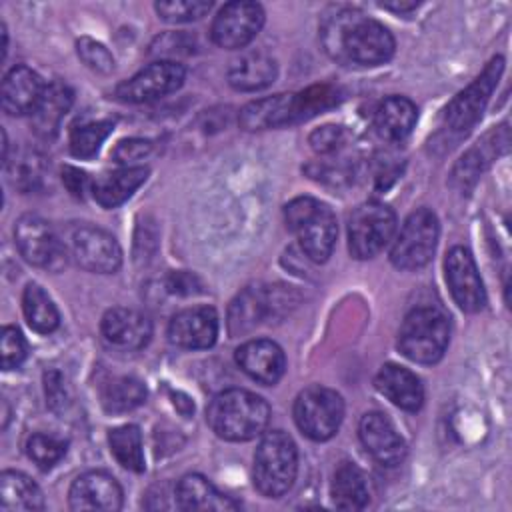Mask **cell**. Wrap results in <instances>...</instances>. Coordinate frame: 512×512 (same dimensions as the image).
Returning a JSON list of instances; mask_svg holds the SVG:
<instances>
[{"instance_id": "cell-36", "label": "cell", "mask_w": 512, "mask_h": 512, "mask_svg": "<svg viewBox=\"0 0 512 512\" xmlns=\"http://www.w3.org/2000/svg\"><path fill=\"white\" fill-rule=\"evenodd\" d=\"M110 132H112V122L108 120L78 126L70 134V152L76 158H92L100 150L102 142L108 138Z\"/></svg>"}, {"instance_id": "cell-13", "label": "cell", "mask_w": 512, "mask_h": 512, "mask_svg": "<svg viewBox=\"0 0 512 512\" xmlns=\"http://www.w3.org/2000/svg\"><path fill=\"white\" fill-rule=\"evenodd\" d=\"M264 24V10L258 2H228L216 14L210 36L220 48L238 50L248 46Z\"/></svg>"}, {"instance_id": "cell-45", "label": "cell", "mask_w": 512, "mask_h": 512, "mask_svg": "<svg viewBox=\"0 0 512 512\" xmlns=\"http://www.w3.org/2000/svg\"><path fill=\"white\" fill-rule=\"evenodd\" d=\"M62 182L74 198H84V192H86V186H88L86 172H82L80 168H74V166H64L62 168Z\"/></svg>"}, {"instance_id": "cell-22", "label": "cell", "mask_w": 512, "mask_h": 512, "mask_svg": "<svg viewBox=\"0 0 512 512\" xmlns=\"http://www.w3.org/2000/svg\"><path fill=\"white\" fill-rule=\"evenodd\" d=\"M42 78L28 66H14L2 80L0 102L10 116L32 114L44 94Z\"/></svg>"}, {"instance_id": "cell-19", "label": "cell", "mask_w": 512, "mask_h": 512, "mask_svg": "<svg viewBox=\"0 0 512 512\" xmlns=\"http://www.w3.org/2000/svg\"><path fill=\"white\" fill-rule=\"evenodd\" d=\"M218 336V314L212 306H192L176 312L168 324L172 344L188 350L210 348Z\"/></svg>"}, {"instance_id": "cell-29", "label": "cell", "mask_w": 512, "mask_h": 512, "mask_svg": "<svg viewBox=\"0 0 512 512\" xmlns=\"http://www.w3.org/2000/svg\"><path fill=\"white\" fill-rule=\"evenodd\" d=\"M330 496L340 510H362L370 500L364 472L354 462H340L332 476Z\"/></svg>"}, {"instance_id": "cell-2", "label": "cell", "mask_w": 512, "mask_h": 512, "mask_svg": "<svg viewBox=\"0 0 512 512\" xmlns=\"http://www.w3.org/2000/svg\"><path fill=\"white\" fill-rule=\"evenodd\" d=\"M270 420L268 402L242 388L216 394L206 408V422L212 432L228 442H246L260 436Z\"/></svg>"}, {"instance_id": "cell-24", "label": "cell", "mask_w": 512, "mask_h": 512, "mask_svg": "<svg viewBox=\"0 0 512 512\" xmlns=\"http://www.w3.org/2000/svg\"><path fill=\"white\" fill-rule=\"evenodd\" d=\"M176 506L182 510H238L240 502L222 494L202 474H186L174 490Z\"/></svg>"}, {"instance_id": "cell-5", "label": "cell", "mask_w": 512, "mask_h": 512, "mask_svg": "<svg viewBox=\"0 0 512 512\" xmlns=\"http://www.w3.org/2000/svg\"><path fill=\"white\" fill-rule=\"evenodd\" d=\"M450 342V320L434 306H418L410 310L400 326L398 348L418 364L438 362Z\"/></svg>"}, {"instance_id": "cell-33", "label": "cell", "mask_w": 512, "mask_h": 512, "mask_svg": "<svg viewBox=\"0 0 512 512\" xmlns=\"http://www.w3.org/2000/svg\"><path fill=\"white\" fill-rule=\"evenodd\" d=\"M108 444L120 466L132 472H144V450H142V434L134 424H124L112 428L108 432Z\"/></svg>"}, {"instance_id": "cell-11", "label": "cell", "mask_w": 512, "mask_h": 512, "mask_svg": "<svg viewBox=\"0 0 512 512\" xmlns=\"http://www.w3.org/2000/svg\"><path fill=\"white\" fill-rule=\"evenodd\" d=\"M14 240L20 256L28 264L52 272L66 266V250L44 218L36 214L20 216L14 226Z\"/></svg>"}, {"instance_id": "cell-37", "label": "cell", "mask_w": 512, "mask_h": 512, "mask_svg": "<svg viewBox=\"0 0 512 512\" xmlns=\"http://www.w3.org/2000/svg\"><path fill=\"white\" fill-rule=\"evenodd\" d=\"M26 452L30 456V460L42 468V470H50L54 464H58L64 454H66V442L54 434H46V432H36L28 438L26 442Z\"/></svg>"}, {"instance_id": "cell-35", "label": "cell", "mask_w": 512, "mask_h": 512, "mask_svg": "<svg viewBox=\"0 0 512 512\" xmlns=\"http://www.w3.org/2000/svg\"><path fill=\"white\" fill-rule=\"evenodd\" d=\"M500 132V130H498ZM498 132H496V140H492L490 144H486V142H478V146L476 148H472V150H468L466 154H462V158L458 160V164L454 166V170H452V184L458 188V190H462V192H468L474 184H476V180H478V176H480V172L486 168V164L490 162L488 158L492 156V154H496L498 150Z\"/></svg>"}, {"instance_id": "cell-23", "label": "cell", "mask_w": 512, "mask_h": 512, "mask_svg": "<svg viewBox=\"0 0 512 512\" xmlns=\"http://www.w3.org/2000/svg\"><path fill=\"white\" fill-rule=\"evenodd\" d=\"M374 386L380 394H384L392 404H396L402 410L408 412H416L420 410L422 402H424V388L420 378L410 372L404 366L398 364H384L376 378H374Z\"/></svg>"}, {"instance_id": "cell-1", "label": "cell", "mask_w": 512, "mask_h": 512, "mask_svg": "<svg viewBox=\"0 0 512 512\" xmlns=\"http://www.w3.org/2000/svg\"><path fill=\"white\" fill-rule=\"evenodd\" d=\"M326 52L344 64L378 66L392 58L394 36L390 30L354 8H334L320 26Z\"/></svg>"}, {"instance_id": "cell-41", "label": "cell", "mask_w": 512, "mask_h": 512, "mask_svg": "<svg viewBox=\"0 0 512 512\" xmlns=\"http://www.w3.org/2000/svg\"><path fill=\"white\" fill-rule=\"evenodd\" d=\"M310 146L314 152L318 154H334L338 148L344 146L346 142V132L342 126L336 124H326L316 128L310 138H308Z\"/></svg>"}, {"instance_id": "cell-20", "label": "cell", "mask_w": 512, "mask_h": 512, "mask_svg": "<svg viewBox=\"0 0 512 512\" xmlns=\"http://www.w3.org/2000/svg\"><path fill=\"white\" fill-rule=\"evenodd\" d=\"M102 336L118 350H140L152 336L150 318L134 308L116 306L102 316Z\"/></svg>"}, {"instance_id": "cell-39", "label": "cell", "mask_w": 512, "mask_h": 512, "mask_svg": "<svg viewBox=\"0 0 512 512\" xmlns=\"http://www.w3.org/2000/svg\"><path fill=\"white\" fill-rule=\"evenodd\" d=\"M76 52L80 56V60L92 68L94 72H100V74H108L114 70V58L112 54L108 52V48L88 36H82L78 42H76Z\"/></svg>"}, {"instance_id": "cell-30", "label": "cell", "mask_w": 512, "mask_h": 512, "mask_svg": "<svg viewBox=\"0 0 512 512\" xmlns=\"http://www.w3.org/2000/svg\"><path fill=\"white\" fill-rule=\"evenodd\" d=\"M0 508L14 510H42L44 496L38 484L18 470H4L0 474Z\"/></svg>"}, {"instance_id": "cell-34", "label": "cell", "mask_w": 512, "mask_h": 512, "mask_svg": "<svg viewBox=\"0 0 512 512\" xmlns=\"http://www.w3.org/2000/svg\"><path fill=\"white\" fill-rule=\"evenodd\" d=\"M4 164L10 182L22 192L36 190L46 174L44 156L36 150H22L16 154L14 160H6Z\"/></svg>"}, {"instance_id": "cell-38", "label": "cell", "mask_w": 512, "mask_h": 512, "mask_svg": "<svg viewBox=\"0 0 512 512\" xmlns=\"http://www.w3.org/2000/svg\"><path fill=\"white\" fill-rule=\"evenodd\" d=\"M158 18L164 22L172 24H182V22H192L202 18L210 8L212 2L206 0H166V2H156L154 4Z\"/></svg>"}, {"instance_id": "cell-27", "label": "cell", "mask_w": 512, "mask_h": 512, "mask_svg": "<svg viewBox=\"0 0 512 512\" xmlns=\"http://www.w3.org/2000/svg\"><path fill=\"white\" fill-rule=\"evenodd\" d=\"M74 94L64 82H52L44 88L38 106L32 112V128L40 138L56 136L64 116L72 106Z\"/></svg>"}, {"instance_id": "cell-46", "label": "cell", "mask_w": 512, "mask_h": 512, "mask_svg": "<svg viewBox=\"0 0 512 512\" xmlns=\"http://www.w3.org/2000/svg\"><path fill=\"white\" fill-rule=\"evenodd\" d=\"M380 8H386V10H392V12H410V10H416L418 8V2H380Z\"/></svg>"}, {"instance_id": "cell-17", "label": "cell", "mask_w": 512, "mask_h": 512, "mask_svg": "<svg viewBox=\"0 0 512 512\" xmlns=\"http://www.w3.org/2000/svg\"><path fill=\"white\" fill-rule=\"evenodd\" d=\"M358 436L366 452L382 466H396L406 456V442L382 412H366L358 422Z\"/></svg>"}, {"instance_id": "cell-12", "label": "cell", "mask_w": 512, "mask_h": 512, "mask_svg": "<svg viewBox=\"0 0 512 512\" xmlns=\"http://www.w3.org/2000/svg\"><path fill=\"white\" fill-rule=\"evenodd\" d=\"M308 118H312V114L302 90L296 94L294 92L274 94V96L248 102L238 114V124L240 128L254 132V130L280 128V126L294 124Z\"/></svg>"}, {"instance_id": "cell-16", "label": "cell", "mask_w": 512, "mask_h": 512, "mask_svg": "<svg viewBox=\"0 0 512 512\" xmlns=\"http://www.w3.org/2000/svg\"><path fill=\"white\" fill-rule=\"evenodd\" d=\"M444 272H446L450 294L464 312H478L484 308L486 290L468 248L454 246L446 254Z\"/></svg>"}, {"instance_id": "cell-3", "label": "cell", "mask_w": 512, "mask_h": 512, "mask_svg": "<svg viewBox=\"0 0 512 512\" xmlns=\"http://www.w3.org/2000/svg\"><path fill=\"white\" fill-rule=\"evenodd\" d=\"M288 230L312 262H326L336 244V216L332 208L312 196H298L284 206Z\"/></svg>"}, {"instance_id": "cell-18", "label": "cell", "mask_w": 512, "mask_h": 512, "mask_svg": "<svg viewBox=\"0 0 512 512\" xmlns=\"http://www.w3.org/2000/svg\"><path fill=\"white\" fill-rule=\"evenodd\" d=\"M68 504L72 510L116 512L122 508V488L112 474L88 470L72 482Z\"/></svg>"}, {"instance_id": "cell-40", "label": "cell", "mask_w": 512, "mask_h": 512, "mask_svg": "<svg viewBox=\"0 0 512 512\" xmlns=\"http://www.w3.org/2000/svg\"><path fill=\"white\" fill-rule=\"evenodd\" d=\"M26 358V340L14 326H4L0 334V362L4 370L18 368Z\"/></svg>"}, {"instance_id": "cell-26", "label": "cell", "mask_w": 512, "mask_h": 512, "mask_svg": "<svg viewBox=\"0 0 512 512\" xmlns=\"http://www.w3.org/2000/svg\"><path fill=\"white\" fill-rule=\"evenodd\" d=\"M148 178L144 166H124L114 172L100 174L92 182V196L104 208H116L126 202Z\"/></svg>"}, {"instance_id": "cell-43", "label": "cell", "mask_w": 512, "mask_h": 512, "mask_svg": "<svg viewBox=\"0 0 512 512\" xmlns=\"http://www.w3.org/2000/svg\"><path fill=\"white\" fill-rule=\"evenodd\" d=\"M166 288L170 294H178V296H192L202 292V282L198 280V276H194L192 272H172L166 278Z\"/></svg>"}, {"instance_id": "cell-4", "label": "cell", "mask_w": 512, "mask_h": 512, "mask_svg": "<svg viewBox=\"0 0 512 512\" xmlns=\"http://www.w3.org/2000/svg\"><path fill=\"white\" fill-rule=\"evenodd\" d=\"M298 472V450L294 440L282 430L264 432L254 452L252 480L256 490L266 498L286 494Z\"/></svg>"}, {"instance_id": "cell-42", "label": "cell", "mask_w": 512, "mask_h": 512, "mask_svg": "<svg viewBox=\"0 0 512 512\" xmlns=\"http://www.w3.org/2000/svg\"><path fill=\"white\" fill-rule=\"evenodd\" d=\"M152 150V144L150 140H144V138H126V140H120L114 150H112V158L114 162L118 164H124V166H132L134 162L142 160L144 156H148Z\"/></svg>"}, {"instance_id": "cell-7", "label": "cell", "mask_w": 512, "mask_h": 512, "mask_svg": "<svg viewBox=\"0 0 512 512\" xmlns=\"http://www.w3.org/2000/svg\"><path fill=\"white\" fill-rule=\"evenodd\" d=\"M292 290L284 286H250L244 288L228 308V334L244 336L270 318L282 316L290 306Z\"/></svg>"}, {"instance_id": "cell-10", "label": "cell", "mask_w": 512, "mask_h": 512, "mask_svg": "<svg viewBox=\"0 0 512 512\" xmlns=\"http://www.w3.org/2000/svg\"><path fill=\"white\" fill-rule=\"evenodd\" d=\"M504 70V58L494 56L480 76L472 80L462 92H458L444 108V122L454 132L470 130L482 116L500 76Z\"/></svg>"}, {"instance_id": "cell-25", "label": "cell", "mask_w": 512, "mask_h": 512, "mask_svg": "<svg viewBox=\"0 0 512 512\" xmlns=\"http://www.w3.org/2000/svg\"><path fill=\"white\" fill-rule=\"evenodd\" d=\"M278 74L276 60L262 52L250 50L240 54L228 68V82L242 92H254L270 86Z\"/></svg>"}, {"instance_id": "cell-44", "label": "cell", "mask_w": 512, "mask_h": 512, "mask_svg": "<svg viewBox=\"0 0 512 512\" xmlns=\"http://www.w3.org/2000/svg\"><path fill=\"white\" fill-rule=\"evenodd\" d=\"M44 388H46V398L52 410H58L60 406L66 404V386H64V378L60 372L50 370L44 374Z\"/></svg>"}, {"instance_id": "cell-6", "label": "cell", "mask_w": 512, "mask_h": 512, "mask_svg": "<svg viewBox=\"0 0 512 512\" xmlns=\"http://www.w3.org/2000/svg\"><path fill=\"white\" fill-rule=\"evenodd\" d=\"M292 412L298 430L306 438L324 442L332 438L342 424L344 400L336 390L312 384L296 396Z\"/></svg>"}, {"instance_id": "cell-9", "label": "cell", "mask_w": 512, "mask_h": 512, "mask_svg": "<svg viewBox=\"0 0 512 512\" xmlns=\"http://www.w3.org/2000/svg\"><path fill=\"white\" fill-rule=\"evenodd\" d=\"M396 214L382 202L360 204L348 220V250L356 260L374 258L392 240Z\"/></svg>"}, {"instance_id": "cell-15", "label": "cell", "mask_w": 512, "mask_h": 512, "mask_svg": "<svg viewBox=\"0 0 512 512\" xmlns=\"http://www.w3.org/2000/svg\"><path fill=\"white\" fill-rule=\"evenodd\" d=\"M70 250L76 262L88 272L112 274L122 264V250L116 238L98 226H78L72 232Z\"/></svg>"}, {"instance_id": "cell-14", "label": "cell", "mask_w": 512, "mask_h": 512, "mask_svg": "<svg viewBox=\"0 0 512 512\" xmlns=\"http://www.w3.org/2000/svg\"><path fill=\"white\" fill-rule=\"evenodd\" d=\"M186 70L174 60H158L118 84L116 98L128 104H142L162 98L184 84Z\"/></svg>"}, {"instance_id": "cell-8", "label": "cell", "mask_w": 512, "mask_h": 512, "mask_svg": "<svg viewBox=\"0 0 512 512\" xmlns=\"http://www.w3.org/2000/svg\"><path fill=\"white\" fill-rule=\"evenodd\" d=\"M438 234H440V224L436 214L428 208H418L404 220L392 244L390 262L398 270L424 268L434 256Z\"/></svg>"}, {"instance_id": "cell-28", "label": "cell", "mask_w": 512, "mask_h": 512, "mask_svg": "<svg viewBox=\"0 0 512 512\" xmlns=\"http://www.w3.org/2000/svg\"><path fill=\"white\" fill-rule=\"evenodd\" d=\"M418 118V110L412 100L404 96H388L384 98L374 114L376 132L388 142L404 140Z\"/></svg>"}, {"instance_id": "cell-21", "label": "cell", "mask_w": 512, "mask_h": 512, "mask_svg": "<svg viewBox=\"0 0 512 512\" xmlns=\"http://www.w3.org/2000/svg\"><path fill=\"white\" fill-rule=\"evenodd\" d=\"M238 366L260 384H276L286 370V356L282 348L266 338H256L236 348Z\"/></svg>"}, {"instance_id": "cell-32", "label": "cell", "mask_w": 512, "mask_h": 512, "mask_svg": "<svg viewBox=\"0 0 512 512\" xmlns=\"http://www.w3.org/2000/svg\"><path fill=\"white\" fill-rule=\"evenodd\" d=\"M100 398L106 412L122 414L138 408L146 400V386L136 376H116L102 386Z\"/></svg>"}, {"instance_id": "cell-31", "label": "cell", "mask_w": 512, "mask_h": 512, "mask_svg": "<svg viewBox=\"0 0 512 512\" xmlns=\"http://www.w3.org/2000/svg\"><path fill=\"white\" fill-rule=\"evenodd\" d=\"M22 310L28 326L38 334H50L60 324V314L56 304L38 284H28L24 288Z\"/></svg>"}]
</instances>
